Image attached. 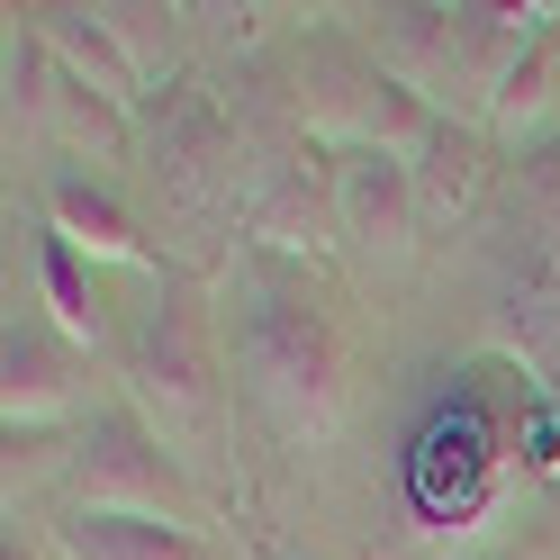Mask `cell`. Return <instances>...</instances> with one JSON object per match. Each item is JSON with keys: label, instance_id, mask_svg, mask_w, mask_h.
Returning a JSON list of instances; mask_svg holds the SVG:
<instances>
[{"label": "cell", "instance_id": "6da1fadb", "mask_svg": "<svg viewBox=\"0 0 560 560\" xmlns=\"http://www.w3.org/2000/svg\"><path fill=\"white\" fill-rule=\"evenodd\" d=\"M235 362L280 434H335L343 398H353V343H343L335 299L317 271L290 254H244V317H235Z\"/></svg>", "mask_w": 560, "mask_h": 560}, {"label": "cell", "instance_id": "7a4b0ae2", "mask_svg": "<svg viewBox=\"0 0 560 560\" xmlns=\"http://www.w3.org/2000/svg\"><path fill=\"white\" fill-rule=\"evenodd\" d=\"M127 398L182 462H199L218 443V425H226V326H218L199 280H182V271L154 280V307L127 335Z\"/></svg>", "mask_w": 560, "mask_h": 560}, {"label": "cell", "instance_id": "3957f363", "mask_svg": "<svg viewBox=\"0 0 560 560\" xmlns=\"http://www.w3.org/2000/svg\"><path fill=\"white\" fill-rule=\"evenodd\" d=\"M63 479H73V506H91V515H145V524H172V534H199V542L218 524L190 462L136 407H100L82 443L63 452Z\"/></svg>", "mask_w": 560, "mask_h": 560}, {"label": "cell", "instance_id": "277c9868", "mask_svg": "<svg viewBox=\"0 0 560 560\" xmlns=\"http://www.w3.org/2000/svg\"><path fill=\"white\" fill-rule=\"evenodd\" d=\"M299 127L317 136V145L353 154V145H380V154H416L425 145V127L443 109H425L380 55H362L353 37H307L299 55Z\"/></svg>", "mask_w": 560, "mask_h": 560}, {"label": "cell", "instance_id": "5b68a950", "mask_svg": "<svg viewBox=\"0 0 560 560\" xmlns=\"http://www.w3.org/2000/svg\"><path fill=\"white\" fill-rule=\"evenodd\" d=\"M235 226L254 235L262 254H290V262L307 254L317 262L343 235V218H335V154L317 145V136H271V145H254Z\"/></svg>", "mask_w": 560, "mask_h": 560}, {"label": "cell", "instance_id": "8992f818", "mask_svg": "<svg viewBox=\"0 0 560 560\" xmlns=\"http://www.w3.org/2000/svg\"><path fill=\"white\" fill-rule=\"evenodd\" d=\"M154 182L172 218H235L244 182H235V127L208 109L199 91H163V127H154Z\"/></svg>", "mask_w": 560, "mask_h": 560}, {"label": "cell", "instance_id": "52a82bcc", "mask_svg": "<svg viewBox=\"0 0 560 560\" xmlns=\"http://www.w3.org/2000/svg\"><path fill=\"white\" fill-rule=\"evenodd\" d=\"M82 380L91 362L55 317H10V335H0V416H10V434H46L55 416H73Z\"/></svg>", "mask_w": 560, "mask_h": 560}, {"label": "cell", "instance_id": "ba28073f", "mask_svg": "<svg viewBox=\"0 0 560 560\" xmlns=\"http://www.w3.org/2000/svg\"><path fill=\"white\" fill-rule=\"evenodd\" d=\"M335 218H343V244L371 262H407V244H416V172L407 154H380V145H353V154H335Z\"/></svg>", "mask_w": 560, "mask_h": 560}, {"label": "cell", "instance_id": "9c48e42d", "mask_svg": "<svg viewBox=\"0 0 560 560\" xmlns=\"http://www.w3.org/2000/svg\"><path fill=\"white\" fill-rule=\"evenodd\" d=\"M46 235H63V244L91 254V262L154 271V244H145V226H136V208H127L109 182H91V172H55V182H46Z\"/></svg>", "mask_w": 560, "mask_h": 560}, {"label": "cell", "instance_id": "30bf717a", "mask_svg": "<svg viewBox=\"0 0 560 560\" xmlns=\"http://www.w3.org/2000/svg\"><path fill=\"white\" fill-rule=\"evenodd\" d=\"M407 172H416V208H425V218H462V208L479 199V182H488V136L443 109L425 127V145L407 154Z\"/></svg>", "mask_w": 560, "mask_h": 560}, {"label": "cell", "instance_id": "8fae6325", "mask_svg": "<svg viewBox=\"0 0 560 560\" xmlns=\"http://www.w3.org/2000/svg\"><path fill=\"white\" fill-rule=\"evenodd\" d=\"M37 46H46L73 82H91L100 100H118V109H136V100H145V73L118 55V37L100 27V10H37Z\"/></svg>", "mask_w": 560, "mask_h": 560}, {"label": "cell", "instance_id": "7c38bea8", "mask_svg": "<svg viewBox=\"0 0 560 560\" xmlns=\"http://www.w3.org/2000/svg\"><path fill=\"white\" fill-rule=\"evenodd\" d=\"M27 118H37V127H55L63 145H73V154H91V163H127V154H136L127 109H118V100H100L91 82H73L63 63L46 73V91H27Z\"/></svg>", "mask_w": 560, "mask_h": 560}, {"label": "cell", "instance_id": "4fadbf2b", "mask_svg": "<svg viewBox=\"0 0 560 560\" xmlns=\"http://www.w3.org/2000/svg\"><path fill=\"white\" fill-rule=\"evenodd\" d=\"M55 560H208V542L172 534V524H145V515H91V506H73L55 524Z\"/></svg>", "mask_w": 560, "mask_h": 560}, {"label": "cell", "instance_id": "5bb4252c", "mask_svg": "<svg viewBox=\"0 0 560 560\" xmlns=\"http://www.w3.org/2000/svg\"><path fill=\"white\" fill-rule=\"evenodd\" d=\"M37 299H46V317L73 335L82 353L109 343V299H100V271H91V254H73L63 235H37Z\"/></svg>", "mask_w": 560, "mask_h": 560}, {"label": "cell", "instance_id": "9a60e30c", "mask_svg": "<svg viewBox=\"0 0 560 560\" xmlns=\"http://www.w3.org/2000/svg\"><path fill=\"white\" fill-rule=\"evenodd\" d=\"M551 63H560L551 37H534V46L506 63L498 100H488V127H498V136H524V118H542V109H551Z\"/></svg>", "mask_w": 560, "mask_h": 560}, {"label": "cell", "instance_id": "2e32d148", "mask_svg": "<svg viewBox=\"0 0 560 560\" xmlns=\"http://www.w3.org/2000/svg\"><path fill=\"white\" fill-rule=\"evenodd\" d=\"M100 27L118 37V55H127L145 82L172 63V10H145V0H109V10H100Z\"/></svg>", "mask_w": 560, "mask_h": 560}, {"label": "cell", "instance_id": "e0dca14e", "mask_svg": "<svg viewBox=\"0 0 560 560\" xmlns=\"http://www.w3.org/2000/svg\"><path fill=\"white\" fill-rule=\"evenodd\" d=\"M0 560H27V551H19V542H10V551H0Z\"/></svg>", "mask_w": 560, "mask_h": 560}]
</instances>
